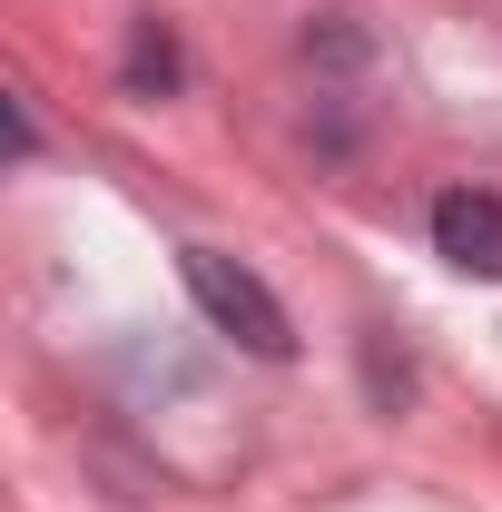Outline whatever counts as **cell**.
<instances>
[{
	"instance_id": "obj_1",
	"label": "cell",
	"mask_w": 502,
	"mask_h": 512,
	"mask_svg": "<svg viewBox=\"0 0 502 512\" xmlns=\"http://www.w3.org/2000/svg\"><path fill=\"white\" fill-rule=\"evenodd\" d=\"M178 276H188L197 316L217 325L227 345H247V355H266V365H286V355H296V325H286V306L266 296V276H256V266H237V256H217V247H188V256H178Z\"/></svg>"
},
{
	"instance_id": "obj_2",
	"label": "cell",
	"mask_w": 502,
	"mask_h": 512,
	"mask_svg": "<svg viewBox=\"0 0 502 512\" xmlns=\"http://www.w3.org/2000/svg\"><path fill=\"white\" fill-rule=\"evenodd\" d=\"M434 256L453 266V276L502 286V197L493 188H443L434 197Z\"/></svg>"
},
{
	"instance_id": "obj_3",
	"label": "cell",
	"mask_w": 502,
	"mask_h": 512,
	"mask_svg": "<svg viewBox=\"0 0 502 512\" xmlns=\"http://www.w3.org/2000/svg\"><path fill=\"white\" fill-rule=\"evenodd\" d=\"M178 79V50H168V30L158 20H138V40H128V89L148 99V89H168Z\"/></svg>"
}]
</instances>
